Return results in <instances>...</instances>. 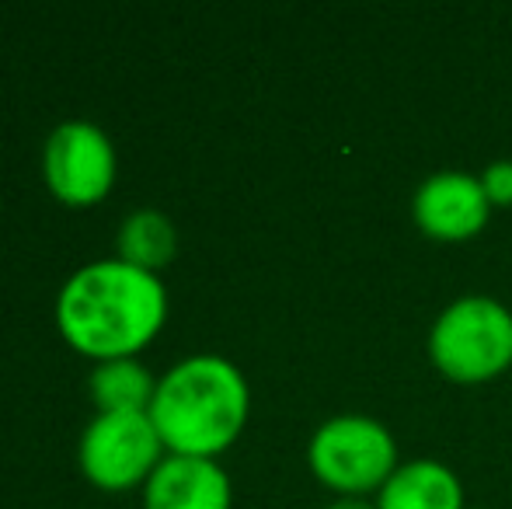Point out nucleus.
Wrapping results in <instances>:
<instances>
[{
    "label": "nucleus",
    "mask_w": 512,
    "mask_h": 509,
    "mask_svg": "<svg viewBox=\"0 0 512 509\" xmlns=\"http://www.w3.org/2000/svg\"><path fill=\"white\" fill-rule=\"evenodd\" d=\"M147 509H230V478L216 457L164 454L143 482Z\"/></svg>",
    "instance_id": "6e6552de"
},
{
    "label": "nucleus",
    "mask_w": 512,
    "mask_h": 509,
    "mask_svg": "<svg viewBox=\"0 0 512 509\" xmlns=\"http://www.w3.org/2000/svg\"><path fill=\"white\" fill-rule=\"evenodd\" d=\"M168 318L161 276L126 258H95L81 265L56 297V325L74 349L98 360L133 356Z\"/></svg>",
    "instance_id": "f257e3e1"
},
{
    "label": "nucleus",
    "mask_w": 512,
    "mask_h": 509,
    "mask_svg": "<svg viewBox=\"0 0 512 509\" xmlns=\"http://www.w3.org/2000/svg\"><path fill=\"white\" fill-rule=\"evenodd\" d=\"M119 258L140 265V269H161L175 258L178 234L168 213L161 210H133L119 224Z\"/></svg>",
    "instance_id": "9b49d317"
},
{
    "label": "nucleus",
    "mask_w": 512,
    "mask_h": 509,
    "mask_svg": "<svg viewBox=\"0 0 512 509\" xmlns=\"http://www.w3.org/2000/svg\"><path fill=\"white\" fill-rule=\"evenodd\" d=\"M310 471L338 496H366L384 489L398 471V443L391 429L370 415H331L310 436Z\"/></svg>",
    "instance_id": "20e7f679"
},
{
    "label": "nucleus",
    "mask_w": 512,
    "mask_h": 509,
    "mask_svg": "<svg viewBox=\"0 0 512 509\" xmlns=\"http://www.w3.org/2000/svg\"><path fill=\"white\" fill-rule=\"evenodd\" d=\"M429 356L453 381H488L512 367V311L495 297H460L429 332Z\"/></svg>",
    "instance_id": "7ed1b4c3"
},
{
    "label": "nucleus",
    "mask_w": 512,
    "mask_h": 509,
    "mask_svg": "<svg viewBox=\"0 0 512 509\" xmlns=\"http://www.w3.org/2000/svg\"><path fill=\"white\" fill-rule=\"evenodd\" d=\"M324 509H377V503H370L366 496H338L335 503H328Z\"/></svg>",
    "instance_id": "ddd939ff"
},
{
    "label": "nucleus",
    "mask_w": 512,
    "mask_h": 509,
    "mask_svg": "<svg viewBox=\"0 0 512 509\" xmlns=\"http://www.w3.org/2000/svg\"><path fill=\"white\" fill-rule=\"evenodd\" d=\"M161 447L150 412H95L77 443V461L98 489H129L147 482Z\"/></svg>",
    "instance_id": "39448f33"
},
{
    "label": "nucleus",
    "mask_w": 512,
    "mask_h": 509,
    "mask_svg": "<svg viewBox=\"0 0 512 509\" xmlns=\"http://www.w3.org/2000/svg\"><path fill=\"white\" fill-rule=\"evenodd\" d=\"M42 175L56 199L70 206H91L115 182L112 136L91 119H67L46 136Z\"/></svg>",
    "instance_id": "423d86ee"
},
{
    "label": "nucleus",
    "mask_w": 512,
    "mask_h": 509,
    "mask_svg": "<svg viewBox=\"0 0 512 509\" xmlns=\"http://www.w3.org/2000/svg\"><path fill=\"white\" fill-rule=\"evenodd\" d=\"M481 185L492 206H512V161H492L481 171Z\"/></svg>",
    "instance_id": "f8f14e48"
},
{
    "label": "nucleus",
    "mask_w": 512,
    "mask_h": 509,
    "mask_svg": "<svg viewBox=\"0 0 512 509\" xmlns=\"http://www.w3.org/2000/svg\"><path fill=\"white\" fill-rule=\"evenodd\" d=\"M415 224L429 238L439 241H464L474 238L488 224L492 203L485 196V185L478 175L467 171H436L415 189L411 199Z\"/></svg>",
    "instance_id": "0eeeda50"
},
{
    "label": "nucleus",
    "mask_w": 512,
    "mask_h": 509,
    "mask_svg": "<svg viewBox=\"0 0 512 509\" xmlns=\"http://www.w3.org/2000/svg\"><path fill=\"white\" fill-rule=\"evenodd\" d=\"M377 509H464V485L453 468L418 457L398 464L377 492Z\"/></svg>",
    "instance_id": "1a4fd4ad"
},
{
    "label": "nucleus",
    "mask_w": 512,
    "mask_h": 509,
    "mask_svg": "<svg viewBox=\"0 0 512 509\" xmlns=\"http://www.w3.org/2000/svg\"><path fill=\"white\" fill-rule=\"evenodd\" d=\"M88 387L98 412H147L157 381L136 356H115L95 363Z\"/></svg>",
    "instance_id": "9d476101"
},
{
    "label": "nucleus",
    "mask_w": 512,
    "mask_h": 509,
    "mask_svg": "<svg viewBox=\"0 0 512 509\" xmlns=\"http://www.w3.org/2000/svg\"><path fill=\"white\" fill-rule=\"evenodd\" d=\"M251 405L241 367L227 356H185L164 370L150 398V422L171 454L216 457L237 440Z\"/></svg>",
    "instance_id": "f03ea898"
}]
</instances>
